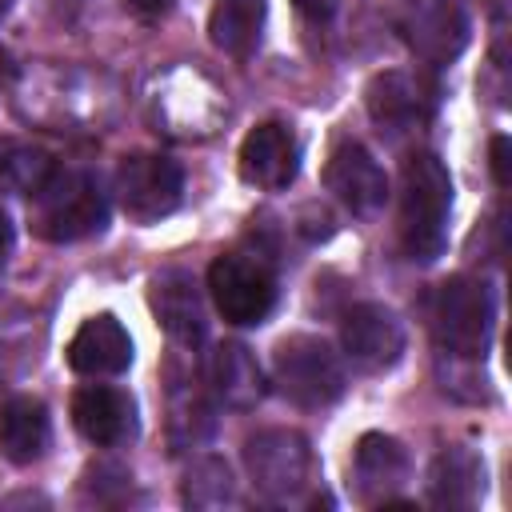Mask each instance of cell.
Instances as JSON below:
<instances>
[{
  "label": "cell",
  "mask_w": 512,
  "mask_h": 512,
  "mask_svg": "<svg viewBox=\"0 0 512 512\" xmlns=\"http://www.w3.org/2000/svg\"><path fill=\"white\" fill-rule=\"evenodd\" d=\"M448 212H452V176L440 156L412 152L400 164V212L396 236L412 264H432L448 248Z\"/></svg>",
  "instance_id": "cell-1"
},
{
  "label": "cell",
  "mask_w": 512,
  "mask_h": 512,
  "mask_svg": "<svg viewBox=\"0 0 512 512\" xmlns=\"http://www.w3.org/2000/svg\"><path fill=\"white\" fill-rule=\"evenodd\" d=\"M108 196L88 168H52V176L32 192V228L40 240L72 244L104 232Z\"/></svg>",
  "instance_id": "cell-2"
},
{
  "label": "cell",
  "mask_w": 512,
  "mask_h": 512,
  "mask_svg": "<svg viewBox=\"0 0 512 512\" xmlns=\"http://www.w3.org/2000/svg\"><path fill=\"white\" fill-rule=\"evenodd\" d=\"M272 380L296 408H328L344 396L348 376L340 352L324 336H284L272 352Z\"/></svg>",
  "instance_id": "cell-3"
},
{
  "label": "cell",
  "mask_w": 512,
  "mask_h": 512,
  "mask_svg": "<svg viewBox=\"0 0 512 512\" xmlns=\"http://www.w3.org/2000/svg\"><path fill=\"white\" fill-rule=\"evenodd\" d=\"M428 324L448 356L480 360L492 344V296L472 276H448L428 300Z\"/></svg>",
  "instance_id": "cell-4"
},
{
  "label": "cell",
  "mask_w": 512,
  "mask_h": 512,
  "mask_svg": "<svg viewBox=\"0 0 512 512\" xmlns=\"http://www.w3.org/2000/svg\"><path fill=\"white\" fill-rule=\"evenodd\" d=\"M208 292L228 324H264L276 308V272L252 252H224L208 268Z\"/></svg>",
  "instance_id": "cell-5"
},
{
  "label": "cell",
  "mask_w": 512,
  "mask_h": 512,
  "mask_svg": "<svg viewBox=\"0 0 512 512\" xmlns=\"http://www.w3.org/2000/svg\"><path fill=\"white\" fill-rule=\"evenodd\" d=\"M244 468L264 500H292L308 488L312 448L296 428H264L244 440Z\"/></svg>",
  "instance_id": "cell-6"
},
{
  "label": "cell",
  "mask_w": 512,
  "mask_h": 512,
  "mask_svg": "<svg viewBox=\"0 0 512 512\" xmlns=\"http://www.w3.org/2000/svg\"><path fill=\"white\" fill-rule=\"evenodd\" d=\"M116 196L120 208L136 224H156L180 208L184 196V168L172 156L160 152H136L124 156L116 168Z\"/></svg>",
  "instance_id": "cell-7"
},
{
  "label": "cell",
  "mask_w": 512,
  "mask_h": 512,
  "mask_svg": "<svg viewBox=\"0 0 512 512\" xmlns=\"http://www.w3.org/2000/svg\"><path fill=\"white\" fill-rule=\"evenodd\" d=\"M396 32L424 64L440 68L468 48L472 24L460 0H404L396 8Z\"/></svg>",
  "instance_id": "cell-8"
},
{
  "label": "cell",
  "mask_w": 512,
  "mask_h": 512,
  "mask_svg": "<svg viewBox=\"0 0 512 512\" xmlns=\"http://www.w3.org/2000/svg\"><path fill=\"white\" fill-rule=\"evenodd\" d=\"M340 348L360 372H384L404 356V324L388 304H352L340 320Z\"/></svg>",
  "instance_id": "cell-9"
},
{
  "label": "cell",
  "mask_w": 512,
  "mask_h": 512,
  "mask_svg": "<svg viewBox=\"0 0 512 512\" xmlns=\"http://www.w3.org/2000/svg\"><path fill=\"white\" fill-rule=\"evenodd\" d=\"M364 104L368 116L380 124V132H416L436 104V88L404 68H388L380 76H372V84L364 88Z\"/></svg>",
  "instance_id": "cell-10"
},
{
  "label": "cell",
  "mask_w": 512,
  "mask_h": 512,
  "mask_svg": "<svg viewBox=\"0 0 512 512\" xmlns=\"http://www.w3.org/2000/svg\"><path fill=\"white\" fill-rule=\"evenodd\" d=\"M324 188L352 216H376L384 208V200H388V176H384L380 160L364 144H356V140L340 144L328 156V164H324Z\"/></svg>",
  "instance_id": "cell-11"
},
{
  "label": "cell",
  "mask_w": 512,
  "mask_h": 512,
  "mask_svg": "<svg viewBox=\"0 0 512 512\" xmlns=\"http://www.w3.org/2000/svg\"><path fill=\"white\" fill-rule=\"evenodd\" d=\"M148 304H152V316L156 324L168 332L172 344H184V348H196L208 332V316H204V296H200V284L188 268H164L152 276V288H148Z\"/></svg>",
  "instance_id": "cell-12"
},
{
  "label": "cell",
  "mask_w": 512,
  "mask_h": 512,
  "mask_svg": "<svg viewBox=\"0 0 512 512\" xmlns=\"http://www.w3.org/2000/svg\"><path fill=\"white\" fill-rule=\"evenodd\" d=\"M296 172H300V144H296L288 124L264 120L244 136V144H240V176L252 188L280 192V188H288L296 180Z\"/></svg>",
  "instance_id": "cell-13"
},
{
  "label": "cell",
  "mask_w": 512,
  "mask_h": 512,
  "mask_svg": "<svg viewBox=\"0 0 512 512\" xmlns=\"http://www.w3.org/2000/svg\"><path fill=\"white\" fill-rule=\"evenodd\" d=\"M72 424L100 448L128 444L136 436V400L112 384H84L72 396Z\"/></svg>",
  "instance_id": "cell-14"
},
{
  "label": "cell",
  "mask_w": 512,
  "mask_h": 512,
  "mask_svg": "<svg viewBox=\"0 0 512 512\" xmlns=\"http://www.w3.org/2000/svg\"><path fill=\"white\" fill-rule=\"evenodd\" d=\"M132 364V336L112 312L88 316L68 340V368L80 376H120Z\"/></svg>",
  "instance_id": "cell-15"
},
{
  "label": "cell",
  "mask_w": 512,
  "mask_h": 512,
  "mask_svg": "<svg viewBox=\"0 0 512 512\" xmlns=\"http://www.w3.org/2000/svg\"><path fill=\"white\" fill-rule=\"evenodd\" d=\"M408 448L396 436L364 432L352 456V488L360 504H384L408 480Z\"/></svg>",
  "instance_id": "cell-16"
},
{
  "label": "cell",
  "mask_w": 512,
  "mask_h": 512,
  "mask_svg": "<svg viewBox=\"0 0 512 512\" xmlns=\"http://www.w3.org/2000/svg\"><path fill=\"white\" fill-rule=\"evenodd\" d=\"M208 388L216 396L220 408H232V412H252L264 392H268V380H264V368L260 360L248 352V344L240 340H224L212 360H208Z\"/></svg>",
  "instance_id": "cell-17"
},
{
  "label": "cell",
  "mask_w": 512,
  "mask_h": 512,
  "mask_svg": "<svg viewBox=\"0 0 512 512\" xmlns=\"http://www.w3.org/2000/svg\"><path fill=\"white\" fill-rule=\"evenodd\" d=\"M480 496H484V460L464 444L444 448L428 468V500L436 508L464 512Z\"/></svg>",
  "instance_id": "cell-18"
},
{
  "label": "cell",
  "mask_w": 512,
  "mask_h": 512,
  "mask_svg": "<svg viewBox=\"0 0 512 512\" xmlns=\"http://www.w3.org/2000/svg\"><path fill=\"white\" fill-rule=\"evenodd\" d=\"M52 440V416L36 396H12L0 404V456L12 464H36Z\"/></svg>",
  "instance_id": "cell-19"
},
{
  "label": "cell",
  "mask_w": 512,
  "mask_h": 512,
  "mask_svg": "<svg viewBox=\"0 0 512 512\" xmlns=\"http://www.w3.org/2000/svg\"><path fill=\"white\" fill-rule=\"evenodd\" d=\"M264 0H216L208 16V36L224 56L248 60L260 48Z\"/></svg>",
  "instance_id": "cell-20"
},
{
  "label": "cell",
  "mask_w": 512,
  "mask_h": 512,
  "mask_svg": "<svg viewBox=\"0 0 512 512\" xmlns=\"http://www.w3.org/2000/svg\"><path fill=\"white\" fill-rule=\"evenodd\" d=\"M236 500L232 468L220 456H200L184 472V504L188 508H220Z\"/></svg>",
  "instance_id": "cell-21"
},
{
  "label": "cell",
  "mask_w": 512,
  "mask_h": 512,
  "mask_svg": "<svg viewBox=\"0 0 512 512\" xmlns=\"http://www.w3.org/2000/svg\"><path fill=\"white\" fill-rule=\"evenodd\" d=\"M52 156L40 152V148H8L0 156V184L20 192V196H32L48 176H52Z\"/></svg>",
  "instance_id": "cell-22"
},
{
  "label": "cell",
  "mask_w": 512,
  "mask_h": 512,
  "mask_svg": "<svg viewBox=\"0 0 512 512\" xmlns=\"http://www.w3.org/2000/svg\"><path fill=\"white\" fill-rule=\"evenodd\" d=\"M492 176L500 188L512 184V144L508 136H492Z\"/></svg>",
  "instance_id": "cell-23"
},
{
  "label": "cell",
  "mask_w": 512,
  "mask_h": 512,
  "mask_svg": "<svg viewBox=\"0 0 512 512\" xmlns=\"http://www.w3.org/2000/svg\"><path fill=\"white\" fill-rule=\"evenodd\" d=\"M124 8H128L132 16L152 20V16H164V12L172 8V0H124Z\"/></svg>",
  "instance_id": "cell-24"
},
{
  "label": "cell",
  "mask_w": 512,
  "mask_h": 512,
  "mask_svg": "<svg viewBox=\"0 0 512 512\" xmlns=\"http://www.w3.org/2000/svg\"><path fill=\"white\" fill-rule=\"evenodd\" d=\"M292 4H296L304 16H312V20H328L340 0H292Z\"/></svg>",
  "instance_id": "cell-25"
},
{
  "label": "cell",
  "mask_w": 512,
  "mask_h": 512,
  "mask_svg": "<svg viewBox=\"0 0 512 512\" xmlns=\"http://www.w3.org/2000/svg\"><path fill=\"white\" fill-rule=\"evenodd\" d=\"M12 240H16L12 220H8V212L0 208V268H4V264H8V256H12Z\"/></svg>",
  "instance_id": "cell-26"
},
{
  "label": "cell",
  "mask_w": 512,
  "mask_h": 512,
  "mask_svg": "<svg viewBox=\"0 0 512 512\" xmlns=\"http://www.w3.org/2000/svg\"><path fill=\"white\" fill-rule=\"evenodd\" d=\"M4 76H8V68H4V52H0V80H4Z\"/></svg>",
  "instance_id": "cell-27"
},
{
  "label": "cell",
  "mask_w": 512,
  "mask_h": 512,
  "mask_svg": "<svg viewBox=\"0 0 512 512\" xmlns=\"http://www.w3.org/2000/svg\"><path fill=\"white\" fill-rule=\"evenodd\" d=\"M4 12H8V0H0V20H4Z\"/></svg>",
  "instance_id": "cell-28"
}]
</instances>
